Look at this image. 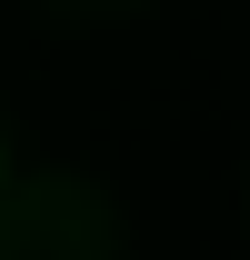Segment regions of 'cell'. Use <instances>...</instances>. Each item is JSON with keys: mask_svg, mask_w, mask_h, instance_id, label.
<instances>
[{"mask_svg": "<svg viewBox=\"0 0 250 260\" xmlns=\"http://www.w3.org/2000/svg\"><path fill=\"white\" fill-rule=\"evenodd\" d=\"M0 170H10V160H0Z\"/></svg>", "mask_w": 250, "mask_h": 260, "instance_id": "cell-1", "label": "cell"}]
</instances>
